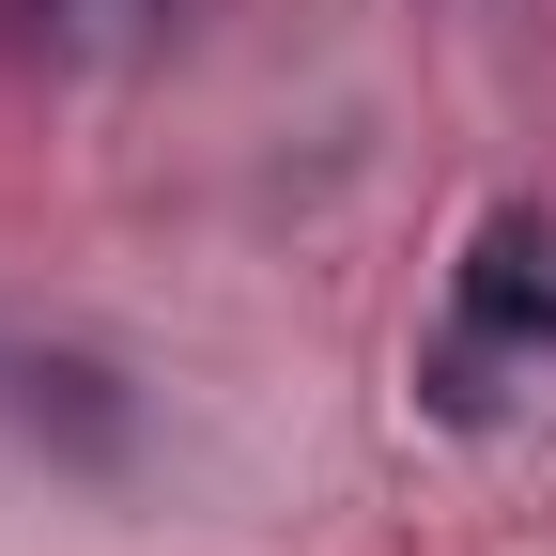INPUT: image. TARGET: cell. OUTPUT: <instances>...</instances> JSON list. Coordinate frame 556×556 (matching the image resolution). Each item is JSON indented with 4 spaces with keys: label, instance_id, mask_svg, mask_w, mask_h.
Returning <instances> with one entry per match:
<instances>
[{
    "label": "cell",
    "instance_id": "6da1fadb",
    "mask_svg": "<svg viewBox=\"0 0 556 556\" xmlns=\"http://www.w3.org/2000/svg\"><path fill=\"white\" fill-rule=\"evenodd\" d=\"M464 309H479V340H556V232H541V217H495Z\"/></svg>",
    "mask_w": 556,
    "mask_h": 556
}]
</instances>
